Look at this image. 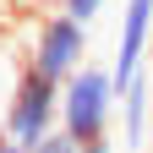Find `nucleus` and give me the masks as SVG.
Instances as JSON below:
<instances>
[{"label": "nucleus", "instance_id": "obj_5", "mask_svg": "<svg viewBox=\"0 0 153 153\" xmlns=\"http://www.w3.org/2000/svg\"><path fill=\"white\" fill-rule=\"evenodd\" d=\"M120 126H126V153H142L153 131V76L148 71L120 88Z\"/></svg>", "mask_w": 153, "mask_h": 153}, {"label": "nucleus", "instance_id": "obj_2", "mask_svg": "<svg viewBox=\"0 0 153 153\" xmlns=\"http://www.w3.org/2000/svg\"><path fill=\"white\" fill-rule=\"evenodd\" d=\"M0 131H6L16 148H33V142H44L49 131H60V82L38 76L22 60V76H16V88H11L6 126H0Z\"/></svg>", "mask_w": 153, "mask_h": 153}, {"label": "nucleus", "instance_id": "obj_12", "mask_svg": "<svg viewBox=\"0 0 153 153\" xmlns=\"http://www.w3.org/2000/svg\"><path fill=\"white\" fill-rule=\"evenodd\" d=\"M148 76H153V55H148Z\"/></svg>", "mask_w": 153, "mask_h": 153}, {"label": "nucleus", "instance_id": "obj_7", "mask_svg": "<svg viewBox=\"0 0 153 153\" xmlns=\"http://www.w3.org/2000/svg\"><path fill=\"white\" fill-rule=\"evenodd\" d=\"M104 6H109V0H60V11H66V16H76V22H93Z\"/></svg>", "mask_w": 153, "mask_h": 153}, {"label": "nucleus", "instance_id": "obj_11", "mask_svg": "<svg viewBox=\"0 0 153 153\" xmlns=\"http://www.w3.org/2000/svg\"><path fill=\"white\" fill-rule=\"evenodd\" d=\"M142 153H153V131H148V148H142Z\"/></svg>", "mask_w": 153, "mask_h": 153}, {"label": "nucleus", "instance_id": "obj_6", "mask_svg": "<svg viewBox=\"0 0 153 153\" xmlns=\"http://www.w3.org/2000/svg\"><path fill=\"white\" fill-rule=\"evenodd\" d=\"M22 76V55H16L6 38H0V126H6V104H11V88Z\"/></svg>", "mask_w": 153, "mask_h": 153}, {"label": "nucleus", "instance_id": "obj_8", "mask_svg": "<svg viewBox=\"0 0 153 153\" xmlns=\"http://www.w3.org/2000/svg\"><path fill=\"white\" fill-rule=\"evenodd\" d=\"M27 153H76V142L66 137V131H49V137H44V142H33Z\"/></svg>", "mask_w": 153, "mask_h": 153}, {"label": "nucleus", "instance_id": "obj_10", "mask_svg": "<svg viewBox=\"0 0 153 153\" xmlns=\"http://www.w3.org/2000/svg\"><path fill=\"white\" fill-rule=\"evenodd\" d=\"M0 153H27V148H16V142L6 137V131H0Z\"/></svg>", "mask_w": 153, "mask_h": 153}, {"label": "nucleus", "instance_id": "obj_4", "mask_svg": "<svg viewBox=\"0 0 153 153\" xmlns=\"http://www.w3.org/2000/svg\"><path fill=\"white\" fill-rule=\"evenodd\" d=\"M148 55H153V0H126L120 33H115V60H109L115 93H120L131 76L148 71Z\"/></svg>", "mask_w": 153, "mask_h": 153}, {"label": "nucleus", "instance_id": "obj_9", "mask_svg": "<svg viewBox=\"0 0 153 153\" xmlns=\"http://www.w3.org/2000/svg\"><path fill=\"white\" fill-rule=\"evenodd\" d=\"M76 153H115V142H109V137H99V142H82Z\"/></svg>", "mask_w": 153, "mask_h": 153}, {"label": "nucleus", "instance_id": "obj_1", "mask_svg": "<svg viewBox=\"0 0 153 153\" xmlns=\"http://www.w3.org/2000/svg\"><path fill=\"white\" fill-rule=\"evenodd\" d=\"M120 109V93H115V76L109 66H93L82 60L66 82H60V131L82 148V142H99L109 137V120Z\"/></svg>", "mask_w": 153, "mask_h": 153}, {"label": "nucleus", "instance_id": "obj_3", "mask_svg": "<svg viewBox=\"0 0 153 153\" xmlns=\"http://www.w3.org/2000/svg\"><path fill=\"white\" fill-rule=\"evenodd\" d=\"M22 60L38 76H49V82H66V76L88 60V22H76V16H66V11L38 16L33 22V44L22 49Z\"/></svg>", "mask_w": 153, "mask_h": 153}]
</instances>
